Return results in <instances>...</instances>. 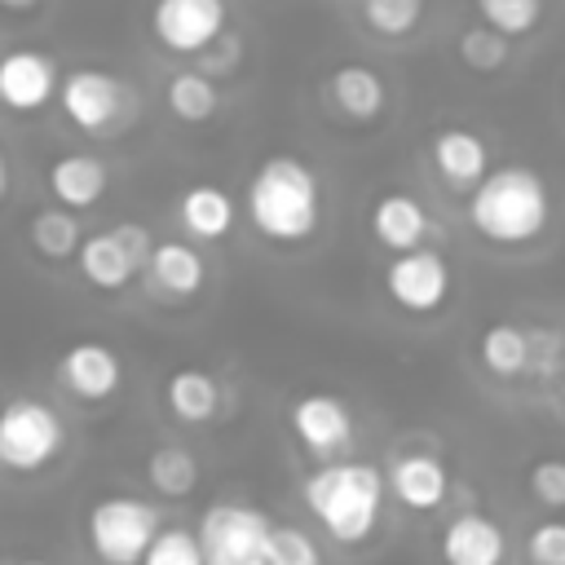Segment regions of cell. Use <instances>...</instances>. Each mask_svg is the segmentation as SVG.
Returning <instances> with one entry per match:
<instances>
[{"mask_svg": "<svg viewBox=\"0 0 565 565\" xmlns=\"http://www.w3.org/2000/svg\"><path fill=\"white\" fill-rule=\"evenodd\" d=\"M106 163L97 154H84V150H71V154H57L49 163V190L57 203L66 207H93L102 194H106Z\"/></svg>", "mask_w": 565, "mask_h": 565, "instance_id": "cell-19", "label": "cell"}, {"mask_svg": "<svg viewBox=\"0 0 565 565\" xmlns=\"http://www.w3.org/2000/svg\"><path fill=\"white\" fill-rule=\"evenodd\" d=\"M57 88H62V79H57V66H53L49 53H40V49L4 53V62H0V97H4L9 110H18V115L40 110Z\"/></svg>", "mask_w": 565, "mask_h": 565, "instance_id": "cell-13", "label": "cell"}, {"mask_svg": "<svg viewBox=\"0 0 565 565\" xmlns=\"http://www.w3.org/2000/svg\"><path fill=\"white\" fill-rule=\"evenodd\" d=\"M115 234L124 238V247L132 252V260L146 269V265H150V256H154V238H150V230H146V225H137V221H119V225H115Z\"/></svg>", "mask_w": 565, "mask_h": 565, "instance_id": "cell-34", "label": "cell"}, {"mask_svg": "<svg viewBox=\"0 0 565 565\" xmlns=\"http://www.w3.org/2000/svg\"><path fill=\"white\" fill-rule=\"evenodd\" d=\"M66 441L57 411L40 397H13L0 415V459L9 472H40Z\"/></svg>", "mask_w": 565, "mask_h": 565, "instance_id": "cell-6", "label": "cell"}, {"mask_svg": "<svg viewBox=\"0 0 565 565\" xmlns=\"http://www.w3.org/2000/svg\"><path fill=\"white\" fill-rule=\"evenodd\" d=\"M274 516L252 508V503H234L221 499L212 508H203L199 516V539L207 552V565H265L269 539H274Z\"/></svg>", "mask_w": 565, "mask_h": 565, "instance_id": "cell-5", "label": "cell"}, {"mask_svg": "<svg viewBox=\"0 0 565 565\" xmlns=\"http://www.w3.org/2000/svg\"><path fill=\"white\" fill-rule=\"evenodd\" d=\"M428 159L450 190H472L490 172V146L472 128H441L428 146Z\"/></svg>", "mask_w": 565, "mask_h": 565, "instance_id": "cell-17", "label": "cell"}, {"mask_svg": "<svg viewBox=\"0 0 565 565\" xmlns=\"http://www.w3.org/2000/svg\"><path fill=\"white\" fill-rule=\"evenodd\" d=\"M247 221L278 247L309 243L322 221V190L305 159L269 154L247 181Z\"/></svg>", "mask_w": 565, "mask_h": 565, "instance_id": "cell-2", "label": "cell"}, {"mask_svg": "<svg viewBox=\"0 0 565 565\" xmlns=\"http://www.w3.org/2000/svg\"><path fill=\"white\" fill-rule=\"evenodd\" d=\"M57 380L79 402H106L124 380V362L106 340H75L57 362Z\"/></svg>", "mask_w": 565, "mask_h": 565, "instance_id": "cell-12", "label": "cell"}, {"mask_svg": "<svg viewBox=\"0 0 565 565\" xmlns=\"http://www.w3.org/2000/svg\"><path fill=\"white\" fill-rule=\"evenodd\" d=\"M477 358L494 380H516L530 371V358H534L530 331H521L516 322H490L477 335Z\"/></svg>", "mask_w": 565, "mask_h": 565, "instance_id": "cell-23", "label": "cell"}, {"mask_svg": "<svg viewBox=\"0 0 565 565\" xmlns=\"http://www.w3.org/2000/svg\"><path fill=\"white\" fill-rule=\"evenodd\" d=\"M287 428L309 459H340L353 446V411L335 393H300L287 406Z\"/></svg>", "mask_w": 565, "mask_h": 565, "instance_id": "cell-9", "label": "cell"}, {"mask_svg": "<svg viewBox=\"0 0 565 565\" xmlns=\"http://www.w3.org/2000/svg\"><path fill=\"white\" fill-rule=\"evenodd\" d=\"M477 13L503 35H530L543 18V0H477Z\"/></svg>", "mask_w": 565, "mask_h": 565, "instance_id": "cell-30", "label": "cell"}, {"mask_svg": "<svg viewBox=\"0 0 565 565\" xmlns=\"http://www.w3.org/2000/svg\"><path fill=\"white\" fill-rule=\"evenodd\" d=\"M300 499L340 547H358L380 530L384 516V472L366 459H322L305 481Z\"/></svg>", "mask_w": 565, "mask_h": 565, "instance_id": "cell-1", "label": "cell"}, {"mask_svg": "<svg viewBox=\"0 0 565 565\" xmlns=\"http://www.w3.org/2000/svg\"><path fill=\"white\" fill-rule=\"evenodd\" d=\"M525 556H530V565H565V516H547V521L530 525Z\"/></svg>", "mask_w": 565, "mask_h": 565, "instance_id": "cell-32", "label": "cell"}, {"mask_svg": "<svg viewBox=\"0 0 565 565\" xmlns=\"http://www.w3.org/2000/svg\"><path fill=\"white\" fill-rule=\"evenodd\" d=\"M13 565H49V561H13Z\"/></svg>", "mask_w": 565, "mask_h": 565, "instance_id": "cell-37", "label": "cell"}, {"mask_svg": "<svg viewBox=\"0 0 565 565\" xmlns=\"http://www.w3.org/2000/svg\"><path fill=\"white\" fill-rule=\"evenodd\" d=\"M508 40H512V35L494 31L490 22L468 26V31L459 35V62L472 66V71H499V66L508 62Z\"/></svg>", "mask_w": 565, "mask_h": 565, "instance_id": "cell-29", "label": "cell"}, {"mask_svg": "<svg viewBox=\"0 0 565 565\" xmlns=\"http://www.w3.org/2000/svg\"><path fill=\"white\" fill-rule=\"evenodd\" d=\"M384 291L402 313L428 318L437 309H446L450 291H455V274L450 260L433 247H411V252H393L388 269H384Z\"/></svg>", "mask_w": 565, "mask_h": 565, "instance_id": "cell-7", "label": "cell"}, {"mask_svg": "<svg viewBox=\"0 0 565 565\" xmlns=\"http://www.w3.org/2000/svg\"><path fill=\"white\" fill-rule=\"evenodd\" d=\"M327 97L331 106L353 119V124H375L388 106V88H384V75L366 62H344L327 75Z\"/></svg>", "mask_w": 565, "mask_h": 565, "instance_id": "cell-14", "label": "cell"}, {"mask_svg": "<svg viewBox=\"0 0 565 565\" xmlns=\"http://www.w3.org/2000/svg\"><path fill=\"white\" fill-rule=\"evenodd\" d=\"M530 344H534L530 371H552V366H561V358H565V344H561L552 331H530Z\"/></svg>", "mask_w": 565, "mask_h": 565, "instance_id": "cell-35", "label": "cell"}, {"mask_svg": "<svg viewBox=\"0 0 565 565\" xmlns=\"http://www.w3.org/2000/svg\"><path fill=\"white\" fill-rule=\"evenodd\" d=\"M150 31L168 53H203L225 35V0H154Z\"/></svg>", "mask_w": 565, "mask_h": 565, "instance_id": "cell-10", "label": "cell"}, {"mask_svg": "<svg viewBox=\"0 0 565 565\" xmlns=\"http://www.w3.org/2000/svg\"><path fill=\"white\" fill-rule=\"evenodd\" d=\"M437 556H441V565H503L508 561V534L490 512L468 508L441 525Z\"/></svg>", "mask_w": 565, "mask_h": 565, "instance_id": "cell-11", "label": "cell"}, {"mask_svg": "<svg viewBox=\"0 0 565 565\" xmlns=\"http://www.w3.org/2000/svg\"><path fill=\"white\" fill-rule=\"evenodd\" d=\"M146 274L154 282V291H163L172 300H190L207 282V260L190 243H177L172 238V243H154V256H150Z\"/></svg>", "mask_w": 565, "mask_h": 565, "instance_id": "cell-20", "label": "cell"}, {"mask_svg": "<svg viewBox=\"0 0 565 565\" xmlns=\"http://www.w3.org/2000/svg\"><path fill=\"white\" fill-rule=\"evenodd\" d=\"M433 234V221L424 212V203L415 194H402V190H388L371 203V238L388 252H411V247H424V238Z\"/></svg>", "mask_w": 565, "mask_h": 565, "instance_id": "cell-15", "label": "cell"}, {"mask_svg": "<svg viewBox=\"0 0 565 565\" xmlns=\"http://www.w3.org/2000/svg\"><path fill=\"white\" fill-rule=\"evenodd\" d=\"M561 375H565V358H561Z\"/></svg>", "mask_w": 565, "mask_h": 565, "instance_id": "cell-38", "label": "cell"}, {"mask_svg": "<svg viewBox=\"0 0 565 565\" xmlns=\"http://www.w3.org/2000/svg\"><path fill=\"white\" fill-rule=\"evenodd\" d=\"M234 216H238L234 199H230L221 185H212V181H199V185L181 190V199H177V221H181V230H185L190 238H203V243L225 238V234L234 230Z\"/></svg>", "mask_w": 565, "mask_h": 565, "instance_id": "cell-18", "label": "cell"}, {"mask_svg": "<svg viewBox=\"0 0 565 565\" xmlns=\"http://www.w3.org/2000/svg\"><path fill=\"white\" fill-rule=\"evenodd\" d=\"M0 4H4L9 13H26V9H35L40 0H0Z\"/></svg>", "mask_w": 565, "mask_h": 565, "instance_id": "cell-36", "label": "cell"}, {"mask_svg": "<svg viewBox=\"0 0 565 565\" xmlns=\"http://www.w3.org/2000/svg\"><path fill=\"white\" fill-rule=\"evenodd\" d=\"M159 530H163V521H159L154 503L132 499V494H106L84 516L88 547L102 565H141V556Z\"/></svg>", "mask_w": 565, "mask_h": 565, "instance_id": "cell-4", "label": "cell"}, {"mask_svg": "<svg viewBox=\"0 0 565 565\" xmlns=\"http://www.w3.org/2000/svg\"><path fill=\"white\" fill-rule=\"evenodd\" d=\"M75 265H79V274H84L97 291H119V287H128V282H132V274L141 269L115 230L88 234V238H84V247H79V256H75Z\"/></svg>", "mask_w": 565, "mask_h": 565, "instance_id": "cell-22", "label": "cell"}, {"mask_svg": "<svg viewBox=\"0 0 565 565\" xmlns=\"http://www.w3.org/2000/svg\"><path fill=\"white\" fill-rule=\"evenodd\" d=\"M358 13H362V22H366L375 35L402 40V35H411V31L419 26L424 0H358Z\"/></svg>", "mask_w": 565, "mask_h": 565, "instance_id": "cell-27", "label": "cell"}, {"mask_svg": "<svg viewBox=\"0 0 565 565\" xmlns=\"http://www.w3.org/2000/svg\"><path fill=\"white\" fill-rule=\"evenodd\" d=\"M525 481H530V494H534L543 508L565 512V459H539Z\"/></svg>", "mask_w": 565, "mask_h": 565, "instance_id": "cell-33", "label": "cell"}, {"mask_svg": "<svg viewBox=\"0 0 565 565\" xmlns=\"http://www.w3.org/2000/svg\"><path fill=\"white\" fill-rule=\"evenodd\" d=\"M552 221L547 181L525 163L490 168L468 194V225L499 247L534 243Z\"/></svg>", "mask_w": 565, "mask_h": 565, "instance_id": "cell-3", "label": "cell"}, {"mask_svg": "<svg viewBox=\"0 0 565 565\" xmlns=\"http://www.w3.org/2000/svg\"><path fill=\"white\" fill-rule=\"evenodd\" d=\"M62 110L66 119L79 128V132H110L128 119L132 110V93L124 79H115L110 71H97V66H79L71 75H62Z\"/></svg>", "mask_w": 565, "mask_h": 565, "instance_id": "cell-8", "label": "cell"}, {"mask_svg": "<svg viewBox=\"0 0 565 565\" xmlns=\"http://www.w3.org/2000/svg\"><path fill=\"white\" fill-rule=\"evenodd\" d=\"M141 565H207V552H203L199 530L163 525V530L154 534V543L146 547Z\"/></svg>", "mask_w": 565, "mask_h": 565, "instance_id": "cell-28", "label": "cell"}, {"mask_svg": "<svg viewBox=\"0 0 565 565\" xmlns=\"http://www.w3.org/2000/svg\"><path fill=\"white\" fill-rule=\"evenodd\" d=\"M146 481L163 499H185L199 486V459H194V450L190 446H177V441H159L146 455Z\"/></svg>", "mask_w": 565, "mask_h": 565, "instance_id": "cell-24", "label": "cell"}, {"mask_svg": "<svg viewBox=\"0 0 565 565\" xmlns=\"http://www.w3.org/2000/svg\"><path fill=\"white\" fill-rule=\"evenodd\" d=\"M26 238H31V247H35L44 260H71V256H79V247H84L75 207H66V203L40 207V212L31 216V225H26Z\"/></svg>", "mask_w": 565, "mask_h": 565, "instance_id": "cell-25", "label": "cell"}, {"mask_svg": "<svg viewBox=\"0 0 565 565\" xmlns=\"http://www.w3.org/2000/svg\"><path fill=\"white\" fill-rule=\"evenodd\" d=\"M163 402L181 424H207L221 415V380L203 366H181L163 380Z\"/></svg>", "mask_w": 565, "mask_h": 565, "instance_id": "cell-21", "label": "cell"}, {"mask_svg": "<svg viewBox=\"0 0 565 565\" xmlns=\"http://www.w3.org/2000/svg\"><path fill=\"white\" fill-rule=\"evenodd\" d=\"M265 565H322V556H318V543L309 539V530H300V525H274Z\"/></svg>", "mask_w": 565, "mask_h": 565, "instance_id": "cell-31", "label": "cell"}, {"mask_svg": "<svg viewBox=\"0 0 565 565\" xmlns=\"http://www.w3.org/2000/svg\"><path fill=\"white\" fill-rule=\"evenodd\" d=\"M163 102H168V110H172L181 124H203V119H212L216 106H221L216 75H207V71H177V75L163 84Z\"/></svg>", "mask_w": 565, "mask_h": 565, "instance_id": "cell-26", "label": "cell"}, {"mask_svg": "<svg viewBox=\"0 0 565 565\" xmlns=\"http://www.w3.org/2000/svg\"><path fill=\"white\" fill-rule=\"evenodd\" d=\"M388 490L402 508L411 512H433L446 503L450 494V472L437 455H397L393 468H388Z\"/></svg>", "mask_w": 565, "mask_h": 565, "instance_id": "cell-16", "label": "cell"}]
</instances>
